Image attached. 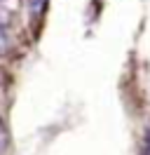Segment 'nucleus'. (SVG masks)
Wrapping results in <instances>:
<instances>
[{"mask_svg":"<svg viewBox=\"0 0 150 155\" xmlns=\"http://www.w3.org/2000/svg\"><path fill=\"white\" fill-rule=\"evenodd\" d=\"M7 45H9V40H7V33H5V26H0V54L7 49Z\"/></svg>","mask_w":150,"mask_h":155,"instance_id":"f03ea898","label":"nucleus"},{"mask_svg":"<svg viewBox=\"0 0 150 155\" xmlns=\"http://www.w3.org/2000/svg\"><path fill=\"white\" fill-rule=\"evenodd\" d=\"M31 2V12H33V17H38L40 12L45 10V5H47V0H28Z\"/></svg>","mask_w":150,"mask_h":155,"instance_id":"f257e3e1","label":"nucleus"},{"mask_svg":"<svg viewBox=\"0 0 150 155\" xmlns=\"http://www.w3.org/2000/svg\"><path fill=\"white\" fill-rule=\"evenodd\" d=\"M0 85H2V73H0Z\"/></svg>","mask_w":150,"mask_h":155,"instance_id":"20e7f679","label":"nucleus"},{"mask_svg":"<svg viewBox=\"0 0 150 155\" xmlns=\"http://www.w3.org/2000/svg\"><path fill=\"white\" fill-rule=\"evenodd\" d=\"M145 155H150V139H148V148H145Z\"/></svg>","mask_w":150,"mask_h":155,"instance_id":"7ed1b4c3","label":"nucleus"}]
</instances>
